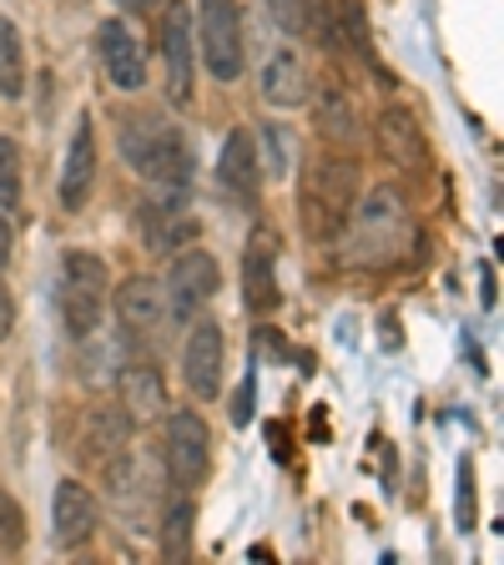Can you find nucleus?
<instances>
[{"label": "nucleus", "instance_id": "nucleus-30", "mask_svg": "<svg viewBox=\"0 0 504 565\" xmlns=\"http://www.w3.org/2000/svg\"><path fill=\"white\" fill-rule=\"evenodd\" d=\"M233 424L243 429V424H253V384L237 388V399H233Z\"/></svg>", "mask_w": 504, "mask_h": 565}, {"label": "nucleus", "instance_id": "nucleus-23", "mask_svg": "<svg viewBox=\"0 0 504 565\" xmlns=\"http://www.w3.org/2000/svg\"><path fill=\"white\" fill-rule=\"evenodd\" d=\"M157 545H162L167 561H187V551H192V500H187V490L176 494L172 510L162 515V530H157Z\"/></svg>", "mask_w": 504, "mask_h": 565}, {"label": "nucleus", "instance_id": "nucleus-20", "mask_svg": "<svg viewBox=\"0 0 504 565\" xmlns=\"http://www.w3.org/2000/svg\"><path fill=\"white\" fill-rule=\"evenodd\" d=\"M258 92L268 106H278V111H293V106H303L308 96H313V76H308L303 56H298L293 46H282L268 56V66H262L258 76Z\"/></svg>", "mask_w": 504, "mask_h": 565}, {"label": "nucleus", "instance_id": "nucleus-28", "mask_svg": "<svg viewBox=\"0 0 504 565\" xmlns=\"http://www.w3.org/2000/svg\"><path fill=\"white\" fill-rule=\"evenodd\" d=\"M15 329V294H11V282L0 278V339H11Z\"/></svg>", "mask_w": 504, "mask_h": 565}, {"label": "nucleus", "instance_id": "nucleus-14", "mask_svg": "<svg viewBox=\"0 0 504 565\" xmlns=\"http://www.w3.org/2000/svg\"><path fill=\"white\" fill-rule=\"evenodd\" d=\"M96 51H101V66L117 92H141L147 86V46L137 41V31L127 21H101Z\"/></svg>", "mask_w": 504, "mask_h": 565}, {"label": "nucleus", "instance_id": "nucleus-17", "mask_svg": "<svg viewBox=\"0 0 504 565\" xmlns=\"http://www.w3.org/2000/svg\"><path fill=\"white\" fill-rule=\"evenodd\" d=\"M217 182H223L237 202H258L262 152H258V137H253L247 127H233L223 137V152H217Z\"/></svg>", "mask_w": 504, "mask_h": 565}, {"label": "nucleus", "instance_id": "nucleus-11", "mask_svg": "<svg viewBox=\"0 0 504 565\" xmlns=\"http://www.w3.org/2000/svg\"><path fill=\"white\" fill-rule=\"evenodd\" d=\"M127 435L131 419L117 404H92L82 414V429H76V455L92 475H117L127 465Z\"/></svg>", "mask_w": 504, "mask_h": 565}, {"label": "nucleus", "instance_id": "nucleus-9", "mask_svg": "<svg viewBox=\"0 0 504 565\" xmlns=\"http://www.w3.org/2000/svg\"><path fill=\"white\" fill-rule=\"evenodd\" d=\"M137 237L147 253H176V247L197 237V217L187 207V188H157L137 207Z\"/></svg>", "mask_w": 504, "mask_h": 565}, {"label": "nucleus", "instance_id": "nucleus-5", "mask_svg": "<svg viewBox=\"0 0 504 565\" xmlns=\"http://www.w3.org/2000/svg\"><path fill=\"white\" fill-rule=\"evenodd\" d=\"M106 303L117 308V323L141 353H152L157 343L167 339L172 329V313H167V294H162V278L152 273H137L117 288V298H106Z\"/></svg>", "mask_w": 504, "mask_h": 565}, {"label": "nucleus", "instance_id": "nucleus-7", "mask_svg": "<svg viewBox=\"0 0 504 565\" xmlns=\"http://www.w3.org/2000/svg\"><path fill=\"white\" fill-rule=\"evenodd\" d=\"M162 465L172 475L176 490H197L207 480V465H212V429L197 409H176L167 414V429H162Z\"/></svg>", "mask_w": 504, "mask_h": 565}, {"label": "nucleus", "instance_id": "nucleus-29", "mask_svg": "<svg viewBox=\"0 0 504 565\" xmlns=\"http://www.w3.org/2000/svg\"><path fill=\"white\" fill-rule=\"evenodd\" d=\"M11 253H15V223H11V212L0 207V268L11 263Z\"/></svg>", "mask_w": 504, "mask_h": 565}, {"label": "nucleus", "instance_id": "nucleus-16", "mask_svg": "<svg viewBox=\"0 0 504 565\" xmlns=\"http://www.w3.org/2000/svg\"><path fill=\"white\" fill-rule=\"evenodd\" d=\"M92 182H96V127L82 111V121H76V131L66 141V162H61V188H56L61 212H82L92 202Z\"/></svg>", "mask_w": 504, "mask_h": 565}, {"label": "nucleus", "instance_id": "nucleus-10", "mask_svg": "<svg viewBox=\"0 0 504 565\" xmlns=\"http://www.w3.org/2000/svg\"><path fill=\"white\" fill-rule=\"evenodd\" d=\"M157 46H162V86L172 106L192 102V11L182 0H167L157 11Z\"/></svg>", "mask_w": 504, "mask_h": 565}, {"label": "nucleus", "instance_id": "nucleus-18", "mask_svg": "<svg viewBox=\"0 0 504 565\" xmlns=\"http://www.w3.org/2000/svg\"><path fill=\"white\" fill-rule=\"evenodd\" d=\"M374 141L394 167H423V157H429V137L404 102H388L374 117Z\"/></svg>", "mask_w": 504, "mask_h": 565}, {"label": "nucleus", "instance_id": "nucleus-8", "mask_svg": "<svg viewBox=\"0 0 504 565\" xmlns=\"http://www.w3.org/2000/svg\"><path fill=\"white\" fill-rule=\"evenodd\" d=\"M192 41H202V66L217 82L243 76V15L237 0H202V25Z\"/></svg>", "mask_w": 504, "mask_h": 565}, {"label": "nucleus", "instance_id": "nucleus-12", "mask_svg": "<svg viewBox=\"0 0 504 565\" xmlns=\"http://www.w3.org/2000/svg\"><path fill=\"white\" fill-rule=\"evenodd\" d=\"M223 329L212 323V318H192L187 329V343H182V379H187L192 399L212 404L217 394H223Z\"/></svg>", "mask_w": 504, "mask_h": 565}, {"label": "nucleus", "instance_id": "nucleus-21", "mask_svg": "<svg viewBox=\"0 0 504 565\" xmlns=\"http://www.w3.org/2000/svg\"><path fill=\"white\" fill-rule=\"evenodd\" d=\"M313 111H318V131L323 137H333V141H353L358 137V111H353V96L343 92V86H333V82H323V92L313 96Z\"/></svg>", "mask_w": 504, "mask_h": 565}, {"label": "nucleus", "instance_id": "nucleus-25", "mask_svg": "<svg viewBox=\"0 0 504 565\" xmlns=\"http://www.w3.org/2000/svg\"><path fill=\"white\" fill-rule=\"evenodd\" d=\"M0 207H21V141L0 137Z\"/></svg>", "mask_w": 504, "mask_h": 565}, {"label": "nucleus", "instance_id": "nucleus-3", "mask_svg": "<svg viewBox=\"0 0 504 565\" xmlns=\"http://www.w3.org/2000/svg\"><path fill=\"white\" fill-rule=\"evenodd\" d=\"M353 198H358V167H353L348 157H333V152L308 157L303 182H298V212H303L308 237L333 243L353 207Z\"/></svg>", "mask_w": 504, "mask_h": 565}, {"label": "nucleus", "instance_id": "nucleus-6", "mask_svg": "<svg viewBox=\"0 0 504 565\" xmlns=\"http://www.w3.org/2000/svg\"><path fill=\"white\" fill-rule=\"evenodd\" d=\"M217 288H223V268H217V258H212L207 247H182V253L172 258V268H167V278H162L172 323H192V318L217 298Z\"/></svg>", "mask_w": 504, "mask_h": 565}, {"label": "nucleus", "instance_id": "nucleus-1", "mask_svg": "<svg viewBox=\"0 0 504 565\" xmlns=\"http://www.w3.org/2000/svg\"><path fill=\"white\" fill-rule=\"evenodd\" d=\"M409 237H414V227H409V202H404V192L394 188V182H378V188L353 198V207L333 243H343V268L378 273L404 258Z\"/></svg>", "mask_w": 504, "mask_h": 565}, {"label": "nucleus", "instance_id": "nucleus-2", "mask_svg": "<svg viewBox=\"0 0 504 565\" xmlns=\"http://www.w3.org/2000/svg\"><path fill=\"white\" fill-rule=\"evenodd\" d=\"M117 147L137 177H147L152 188H187L197 162H192V141L172 117H162L157 106H137L117 127Z\"/></svg>", "mask_w": 504, "mask_h": 565}, {"label": "nucleus", "instance_id": "nucleus-27", "mask_svg": "<svg viewBox=\"0 0 504 565\" xmlns=\"http://www.w3.org/2000/svg\"><path fill=\"white\" fill-rule=\"evenodd\" d=\"M459 525L474 530V459H459Z\"/></svg>", "mask_w": 504, "mask_h": 565}, {"label": "nucleus", "instance_id": "nucleus-15", "mask_svg": "<svg viewBox=\"0 0 504 565\" xmlns=\"http://www.w3.org/2000/svg\"><path fill=\"white\" fill-rule=\"evenodd\" d=\"M243 303L253 313L278 308V237L268 227H253V237L243 247Z\"/></svg>", "mask_w": 504, "mask_h": 565}, {"label": "nucleus", "instance_id": "nucleus-26", "mask_svg": "<svg viewBox=\"0 0 504 565\" xmlns=\"http://www.w3.org/2000/svg\"><path fill=\"white\" fill-rule=\"evenodd\" d=\"M25 551V510L15 505V494L0 490V555Z\"/></svg>", "mask_w": 504, "mask_h": 565}, {"label": "nucleus", "instance_id": "nucleus-13", "mask_svg": "<svg viewBox=\"0 0 504 565\" xmlns=\"http://www.w3.org/2000/svg\"><path fill=\"white\" fill-rule=\"evenodd\" d=\"M96 525H101V500L82 480H61L51 494V541L61 551H82L96 535Z\"/></svg>", "mask_w": 504, "mask_h": 565}, {"label": "nucleus", "instance_id": "nucleus-24", "mask_svg": "<svg viewBox=\"0 0 504 565\" xmlns=\"http://www.w3.org/2000/svg\"><path fill=\"white\" fill-rule=\"evenodd\" d=\"M333 25H339V46H353L358 56H364V51H368L364 0H333Z\"/></svg>", "mask_w": 504, "mask_h": 565}, {"label": "nucleus", "instance_id": "nucleus-4", "mask_svg": "<svg viewBox=\"0 0 504 565\" xmlns=\"http://www.w3.org/2000/svg\"><path fill=\"white\" fill-rule=\"evenodd\" d=\"M61 318H66L71 339H92L106 318V298H111V268L96 258L92 247H66L61 253Z\"/></svg>", "mask_w": 504, "mask_h": 565}, {"label": "nucleus", "instance_id": "nucleus-19", "mask_svg": "<svg viewBox=\"0 0 504 565\" xmlns=\"http://www.w3.org/2000/svg\"><path fill=\"white\" fill-rule=\"evenodd\" d=\"M117 409L127 414L131 424H152L162 419L167 409V379L157 364H147V359H137V364H127L117 374Z\"/></svg>", "mask_w": 504, "mask_h": 565}, {"label": "nucleus", "instance_id": "nucleus-22", "mask_svg": "<svg viewBox=\"0 0 504 565\" xmlns=\"http://www.w3.org/2000/svg\"><path fill=\"white\" fill-rule=\"evenodd\" d=\"M25 76H31V66H25L21 25L0 15V96H6V102L25 96Z\"/></svg>", "mask_w": 504, "mask_h": 565}]
</instances>
